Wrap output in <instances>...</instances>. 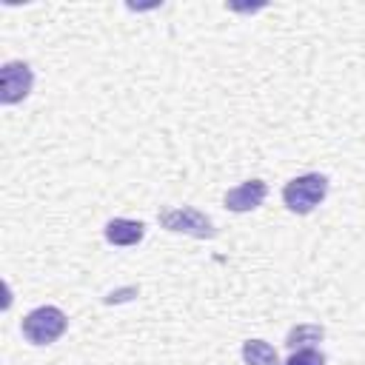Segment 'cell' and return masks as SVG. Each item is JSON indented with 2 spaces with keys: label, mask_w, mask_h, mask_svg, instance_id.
I'll use <instances>...</instances> for the list:
<instances>
[{
  "label": "cell",
  "mask_w": 365,
  "mask_h": 365,
  "mask_svg": "<svg viewBox=\"0 0 365 365\" xmlns=\"http://www.w3.org/2000/svg\"><path fill=\"white\" fill-rule=\"evenodd\" d=\"M328 194V177L325 174H302L285 182L282 202L294 214H311Z\"/></svg>",
  "instance_id": "obj_1"
},
{
  "label": "cell",
  "mask_w": 365,
  "mask_h": 365,
  "mask_svg": "<svg viewBox=\"0 0 365 365\" xmlns=\"http://www.w3.org/2000/svg\"><path fill=\"white\" fill-rule=\"evenodd\" d=\"M66 325H68V319H66V314L60 308L40 305V308H34V311L26 314V319H23V336L31 345H48L57 336H63Z\"/></svg>",
  "instance_id": "obj_2"
},
{
  "label": "cell",
  "mask_w": 365,
  "mask_h": 365,
  "mask_svg": "<svg viewBox=\"0 0 365 365\" xmlns=\"http://www.w3.org/2000/svg\"><path fill=\"white\" fill-rule=\"evenodd\" d=\"M157 220H160V225H163L165 231L188 234V237H197V240H211V237L217 234L214 222H211L202 211H197V208H191V205H182V208H165V211H160Z\"/></svg>",
  "instance_id": "obj_3"
},
{
  "label": "cell",
  "mask_w": 365,
  "mask_h": 365,
  "mask_svg": "<svg viewBox=\"0 0 365 365\" xmlns=\"http://www.w3.org/2000/svg\"><path fill=\"white\" fill-rule=\"evenodd\" d=\"M31 83H34V74H31L29 63H23V60L6 63L0 68V103L14 106V103L26 100L31 91Z\"/></svg>",
  "instance_id": "obj_4"
},
{
  "label": "cell",
  "mask_w": 365,
  "mask_h": 365,
  "mask_svg": "<svg viewBox=\"0 0 365 365\" xmlns=\"http://www.w3.org/2000/svg\"><path fill=\"white\" fill-rule=\"evenodd\" d=\"M265 194H268V185H265L262 180H245L242 185H237V188H231V191L225 194V208H231V211H237V214L254 211V208L262 205Z\"/></svg>",
  "instance_id": "obj_5"
},
{
  "label": "cell",
  "mask_w": 365,
  "mask_h": 365,
  "mask_svg": "<svg viewBox=\"0 0 365 365\" xmlns=\"http://www.w3.org/2000/svg\"><path fill=\"white\" fill-rule=\"evenodd\" d=\"M143 237H145V225L137 222V220L117 217V220L106 222V240L111 245H137Z\"/></svg>",
  "instance_id": "obj_6"
},
{
  "label": "cell",
  "mask_w": 365,
  "mask_h": 365,
  "mask_svg": "<svg viewBox=\"0 0 365 365\" xmlns=\"http://www.w3.org/2000/svg\"><path fill=\"white\" fill-rule=\"evenodd\" d=\"M242 359L245 365H282L277 351L265 339H248L242 342Z\"/></svg>",
  "instance_id": "obj_7"
},
{
  "label": "cell",
  "mask_w": 365,
  "mask_h": 365,
  "mask_svg": "<svg viewBox=\"0 0 365 365\" xmlns=\"http://www.w3.org/2000/svg\"><path fill=\"white\" fill-rule=\"evenodd\" d=\"M325 336V331L319 328V325H297V328H291L288 331V339H285V345L288 348H311L314 342H319Z\"/></svg>",
  "instance_id": "obj_8"
},
{
  "label": "cell",
  "mask_w": 365,
  "mask_h": 365,
  "mask_svg": "<svg viewBox=\"0 0 365 365\" xmlns=\"http://www.w3.org/2000/svg\"><path fill=\"white\" fill-rule=\"evenodd\" d=\"M285 365H325V356L317 348H299L285 359Z\"/></svg>",
  "instance_id": "obj_9"
}]
</instances>
